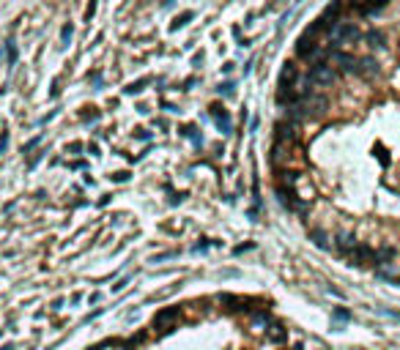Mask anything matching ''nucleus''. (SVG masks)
<instances>
[{
    "label": "nucleus",
    "instance_id": "obj_24",
    "mask_svg": "<svg viewBox=\"0 0 400 350\" xmlns=\"http://www.w3.org/2000/svg\"><path fill=\"white\" fill-rule=\"evenodd\" d=\"M113 178H115V180H126V178H129V172H115Z\"/></svg>",
    "mask_w": 400,
    "mask_h": 350
},
{
    "label": "nucleus",
    "instance_id": "obj_17",
    "mask_svg": "<svg viewBox=\"0 0 400 350\" xmlns=\"http://www.w3.org/2000/svg\"><path fill=\"white\" fill-rule=\"evenodd\" d=\"M148 82H151L148 77H146V80H137V82H132L129 88H124V90H126V93H140V90H143V88H146Z\"/></svg>",
    "mask_w": 400,
    "mask_h": 350
},
{
    "label": "nucleus",
    "instance_id": "obj_3",
    "mask_svg": "<svg viewBox=\"0 0 400 350\" xmlns=\"http://www.w3.org/2000/svg\"><path fill=\"white\" fill-rule=\"evenodd\" d=\"M178 318H181V306H165L154 314V328L159 334H167V331H173V323Z\"/></svg>",
    "mask_w": 400,
    "mask_h": 350
},
{
    "label": "nucleus",
    "instance_id": "obj_4",
    "mask_svg": "<svg viewBox=\"0 0 400 350\" xmlns=\"http://www.w3.org/2000/svg\"><path fill=\"white\" fill-rule=\"evenodd\" d=\"M329 63H334L343 74H359V58H353L343 50H329Z\"/></svg>",
    "mask_w": 400,
    "mask_h": 350
},
{
    "label": "nucleus",
    "instance_id": "obj_9",
    "mask_svg": "<svg viewBox=\"0 0 400 350\" xmlns=\"http://www.w3.org/2000/svg\"><path fill=\"white\" fill-rule=\"evenodd\" d=\"M362 38H364V44H367L370 50H384V46H386V36H384L381 30H375V28L364 30V33H362Z\"/></svg>",
    "mask_w": 400,
    "mask_h": 350
},
{
    "label": "nucleus",
    "instance_id": "obj_14",
    "mask_svg": "<svg viewBox=\"0 0 400 350\" xmlns=\"http://www.w3.org/2000/svg\"><path fill=\"white\" fill-rule=\"evenodd\" d=\"M285 156H288V154H285V145L274 142V148H271V167H280Z\"/></svg>",
    "mask_w": 400,
    "mask_h": 350
},
{
    "label": "nucleus",
    "instance_id": "obj_8",
    "mask_svg": "<svg viewBox=\"0 0 400 350\" xmlns=\"http://www.w3.org/2000/svg\"><path fill=\"white\" fill-rule=\"evenodd\" d=\"M351 260L356 262V266H367V262H375V249H373V246H364V244H359V246L351 252Z\"/></svg>",
    "mask_w": 400,
    "mask_h": 350
},
{
    "label": "nucleus",
    "instance_id": "obj_20",
    "mask_svg": "<svg viewBox=\"0 0 400 350\" xmlns=\"http://www.w3.org/2000/svg\"><path fill=\"white\" fill-rule=\"evenodd\" d=\"M6 52H9V63H14L17 60V46L9 42V44H6Z\"/></svg>",
    "mask_w": 400,
    "mask_h": 350
},
{
    "label": "nucleus",
    "instance_id": "obj_6",
    "mask_svg": "<svg viewBox=\"0 0 400 350\" xmlns=\"http://www.w3.org/2000/svg\"><path fill=\"white\" fill-rule=\"evenodd\" d=\"M219 304H225L228 312H250V298H239V296H230V293H222L219 296Z\"/></svg>",
    "mask_w": 400,
    "mask_h": 350
},
{
    "label": "nucleus",
    "instance_id": "obj_15",
    "mask_svg": "<svg viewBox=\"0 0 400 350\" xmlns=\"http://www.w3.org/2000/svg\"><path fill=\"white\" fill-rule=\"evenodd\" d=\"M143 340H146V334H137V336H129V340L121 342V348L124 350H135L137 345H143Z\"/></svg>",
    "mask_w": 400,
    "mask_h": 350
},
{
    "label": "nucleus",
    "instance_id": "obj_23",
    "mask_svg": "<svg viewBox=\"0 0 400 350\" xmlns=\"http://www.w3.org/2000/svg\"><path fill=\"white\" fill-rule=\"evenodd\" d=\"M126 282H129V279H121L118 284H113V290H115V293H118V290H124V288H126Z\"/></svg>",
    "mask_w": 400,
    "mask_h": 350
},
{
    "label": "nucleus",
    "instance_id": "obj_7",
    "mask_svg": "<svg viewBox=\"0 0 400 350\" xmlns=\"http://www.w3.org/2000/svg\"><path fill=\"white\" fill-rule=\"evenodd\" d=\"M359 74H362V77H378V74H381V63L375 60L373 55L359 58Z\"/></svg>",
    "mask_w": 400,
    "mask_h": 350
},
{
    "label": "nucleus",
    "instance_id": "obj_11",
    "mask_svg": "<svg viewBox=\"0 0 400 350\" xmlns=\"http://www.w3.org/2000/svg\"><path fill=\"white\" fill-rule=\"evenodd\" d=\"M334 246H337L340 252H348V254H351L353 249L359 246V244H356V238H353L351 232H340V236H337V244H334Z\"/></svg>",
    "mask_w": 400,
    "mask_h": 350
},
{
    "label": "nucleus",
    "instance_id": "obj_19",
    "mask_svg": "<svg viewBox=\"0 0 400 350\" xmlns=\"http://www.w3.org/2000/svg\"><path fill=\"white\" fill-rule=\"evenodd\" d=\"M69 38H72V25H63V30H61V42H63V46L69 44Z\"/></svg>",
    "mask_w": 400,
    "mask_h": 350
},
{
    "label": "nucleus",
    "instance_id": "obj_1",
    "mask_svg": "<svg viewBox=\"0 0 400 350\" xmlns=\"http://www.w3.org/2000/svg\"><path fill=\"white\" fill-rule=\"evenodd\" d=\"M329 38L334 42V50L337 46H345V44H353V42H359L362 38V30H359L353 22H345V20H337L334 25H329Z\"/></svg>",
    "mask_w": 400,
    "mask_h": 350
},
{
    "label": "nucleus",
    "instance_id": "obj_22",
    "mask_svg": "<svg viewBox=\"0 0 400 350\" xmlns=\"http://www.w3.org/2000/svg\"><path fill=\"white\" fill-rule=\"evenodd\" d=\"M219 93H225V96H230V93H233V85H230V82H228V85H222V88H219Z\"/></svg>",
    "mask_w": 400,
    "mask_h": 350
},
{
    "label": "nucleus",
    "instance_id": "obj_13",
    "mask_svg": "<svg viewBox=\"0 0 400 350\" xmlns=\"http://www.w3.org/2000/svg\"><path fill=\"white\" fill-rule=\"evenodd\" d=\"M310 241L315 244L318 249H329V246H332V244H329V241H332V238H329V236H326V232H323V230H315V227H312V230H310Z\"/></svg>",
    "mask_w": 400,
    "mask_h": 350
},
{
    "label": "nucleus",
    "instance_id": "obj_12",
    "mask_svg": "<svg viewBox=\"0 0 400 350\" xmlns=\"http://www.w3.org/2000/svg\"><path fill=\"white\" fill-rule=\"evenodd\" d=\"M266 336H269V340L274 342V345H280V342H285V340H288V331L282 328L280 323H271L269 328H266Z\"/></svg>",
    "mask_w": 400,
    "mask_h": 350
},
{
    "label": "nucleus",
    "instance_id": "obj_5",
    "mask_svg": "<svg viewBox=\"0 0 400 350\" xmlns=\"http://www.w3.org/2000/svg\"><path fill=\"white\" fill-rule=\"evenodd\" d=\"M299 137V126L288 124V120H277L274 124V142L285 145V142H293Z\"/></svg>",
    "mask_w": 400,
    "mask_h": 350
},
{
    "label": "nucleus",
    "instance_id": "obj_16",
    "mask_svg": "<svg viewBox=\"0 0 400 350\" xmlns=\"http://www.w3.org/2000/svg\"><path fill=\"white\" fill-rule=\"evenodd\" d=\"M214 115H217V124H219V129H222L225 134H228V132H230V118H228L225 112L219 115V110H217V107H214Z\"/></svg>",
    "mask_w": 400,
    "mask_h": 350
},
{
    "label": "nucleus",
    "instance_id": "obj_2",
    "mask_svg": "<svg viewBox=\"0 0 400 350\" xmlns=\"http://www.w3.org/2000/svg\"><path fill=\"white\" fill-rule=\"evenodd\" d=\"M304 80H307L310 85H318V88H323V85H334V80H337V72H334V68L329 66V63H312Z\"/></svg>",
    "mask_w": 400,
    "mask_h": 350
},
{
    "label": "nucleus",
    "instance_id": "obj_21",
    "mask_svg": "<svg viewBox=\"0 0 400 350\" xmlns=\"http://www.w3.org/2000/svg\"><path fill=\"white\" fill-rule=\"evenodd\" d=\"M80 150H83V145H80V142H72V145H69V154H80Z\"/></svg>",
    "mask_w": 400,
    "mask_h": 350
},
{
    "label": "nucleus",
    "instance_id": "obj_10",
    "mask_svg": "<svg viewBox=\"0 0 400 350\" xmlns=\"http://www.w3.org/2000/svg\"><path fill=\"white\" fill-rule=\"evenodd\" d=\"M296 77H299L296 63H285L280 72V88H296Z\"/></svg>",
    "mask_w": 400,
    "mask_h": 350
},
{
    "label": "nucleus",
    "instance_id": "obj_18",
    "mask_svg": "<svg viewBox=\"0 0 400 350\" xmlns=\"http://www.w3.org/2000/svg\"><path fill=\"white\" fill-rule=\"evenodd\" d=\"M189 20H192V11H187V14H181V16H178V20L173 22V30H178V28H184V25H187Z\"/></svg>",
    "mask_w": 400,
    "mask_h": 350
}]
</instances>
